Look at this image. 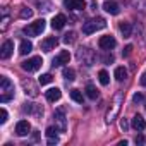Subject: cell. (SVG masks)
<instances>
[{"instance_id":"cb8c5ba5","label":"cell","mask_w":146,"mask_h":146,"mask_svg":"<svg viewBox=\"0 0 146 146\" xmlns=\"http://www.w3.org/2000/svg\"><path fill=\"white\" fill-rule=\"evenodd\" d=\"M113 76H115L117 81H124V79L127 78V70H125V67H117L115 72H113Z\"/></svg>"},{"instance_id":"7a4b0ae2","label":"cell","mask_w":146,"mask_h":146,"mask_svg":"<svg viewBox=\"0 0 146 146\" xmlns=\"http://www.w3.org/2000/svg\"><path fill=\"white\" fill-rule=\"evenodd\" d=\"M105 28H107V23H105V19H102V17L83 23V33H84V35H93L95 31L105 29Z\"/></svg>"},{"instance_id":"484cf974","label":"cell","mask_w":146,"mask_h":146,"mask_svg":"<svg viewBox=\"0 0 146 146\" xmlns=\"http://www.w3.org/2000/svg\"><path fill=\"white\" fill-rule=\"evenodd\" d=\"M86 95H88V98L96 100V98H98V90H96L93 84H88V86H86Z\"/></svg>"},{"instance_id":"7402d4cb","label":"cell","mask_w":146,"mask_h":146,"mask_svg":"<svg viewBox=\"0 0 146 146\" xmlns=\"http://www.w3.org/2000/svg\"><path fill=\"white\" fill-rule=\"evenodd\" d=\"M119 29H120V33L124 35V38H131V33H132V28H131V24H129V23H120V26H119Z\"/></svg>"},{"instance_id":"52a82bcc","label":"cell","mask_w":146,"mask_h":146,"mask_svg":"<svg viewBox=\"0 0 146 146\" xmlns=\"http://www.w3.org/2000/svg\"><path fill=\"white\" fill-rule=\"evenodd\" d=\"M120 102H122V95H117L115 100H113V107H112V110H108V113H107V122H112V120L115 119V115H117L119 110H120Z\"/></svg>"},{"instance_id":"e0dca14e","label":"cell","mask_w":146,"mask_h":146,"mask_svg":"<svg viewBox=\"0 0 146 146\" xmlns=\"http://www.w3.org/2000/svg\"><path fill=\"white\" fill-rule=\"evenodd\" d=\"M45 96H46V100H48L50 103H53V102L60 100V96H62V91H60L58 88H50V90L45 93Z\"/></svg>"},{"instance_id":"9c48e42d","label":"cell","mask_w":146,"mask_h":146,"mask_svg":"<svg viewBox=\"0 0 146 146\" xmlns=\"http://www.w3.org/2000/svg\"><path fill=\"white\" fill-rule=\"evenodd\" d=\"M69 60H70V53H69L67 50H62V52L53 58L52 65H53V67H60V65H64V64H69Z\"/></svg>"},{"instance_id":"30bf717a","label":"cell","mask_w":146,"mask_h":146,"mask_svg":"<svg viewBox=\"0 0 146 146\" xmlns=\"http://www.w3.org/2000/svg\"><path fill=\"white\" fill-rule=\"evenodd\" d=\"M64 5L70 11H83L86 7L84 0H64Z\"/></svg>"},{"instance_id":"ba28073f","label":"cell","mask_w":146,"mask_h":146,"mask_svg":"<svg viewBox=\"0 0 146 146\" xmlns=\"http://www.w3.org/2000/svg\"><path fill=\"white\" fill-rule=\"evenodd\" d=\"M98 45H100L102 50H112V48H115L117 41H115L113 36H102V38L98 40Z\"/></svg>"},{"instance_id":"6da1fadb","label":"cell","mask_w":146,"mask_h":146,"mask_svg":"<svg viewBox=\"0 0 146 146\" xmlns=\"http://www.w3.org/2000/svg\"><path fill=\"white\" fill-rule=\"evenodd\" d=\"M12 98H14V84L11 83L9 78H2L0 79V102L5 103Z\"/></svg>"},{"instance_id":"83f0119b","label":"cell","mask_w":146,"mask_h":146,"mask_svg":"<svg viewBox=\"0 0 146 146\" xmlns=\"http://www.w3.org/2000/svg\"><path fill=\"white\" fill-rule=\"evenodd\" d=\"M40 84L43 86V84H50L52 81H53V78H52V74H43V76H40Z\"/></svg>"},{"instance_id":"d6a6232c","label":"cell","mask_w":146,"mask_h":146,"mask_svg":"<svg viewBox=\"0 0 146 146\" xmlns=\"http://www.w3.org/2000/svg\"><path fill=\"white\" fill-rule=\"evenodd\" d=\"M131 53H132V45H127V46L124 48V52H122V55H124V57H129Z\"/></svg>"},{"instance_id":"3957f363","label":"cell","mask_w":146,"mask_h":146,"mask_svg":"<svg viewBox=\"0 0 146 146\" xmlns=\"http://www.w3.org/2000/svg\"><path fill=\"white\" fill-rule=\"evenodd\" d=\"M45 26H46L45 19H38V21L31 23L29 26H26V28L23 29V33H24V35H28V36H38V35H41V33H43Z\"/></svg>"},{"instance_id":"8d00e7d4","label":"cell","mask_w":146,"mask_h":146,"mask_svg":"<svg viewBox=\"0 0 146 146\" xmlns=\"http://www.w3.org/2000/svg\"><path fill=\"white\" fill-rule=\"evenodd\" d=\"M103 62H113V55H107V57L103 58Z\"/></svg>"},{"instance_id":"d6986e66","label":"cell","mask_w":146,"mask_h":146,"mask_svg":"<svg viewBox=\"0 0 146 146\" xmlns=\"http://www.w3.org/2000/svg\"><path fill=\"white\" fill-rule=\"evenodd\" d=\"M24 112H28V113H35L36 117H41V115H43V108H41L40 105H35V103H28V105L24 107Z\"/></svg>"},{"instance_id":"f546056e","label":"cell","mask_w":146,"mask_h":146,"mask_svg":"<svg viewBox=\"0 0 146 146\" xmlns=\"http://www.w3.org/2000/svg\"><path fill=\"white\" fill-rule=\"evenodd\" d=\"M74 40H76V35H74V33H67V35H65V38H64V43H67V45H69V43H72Z\"/></svg>"},{"instance_id":"4316f807","label":"cell","mask_w":146,"mask_h":146,"mask_svg":"<svg viewBox=\"0 0 146 146\" xmlns=\"http://www.w3.org/2000/svg\"><path fill=\"white\" fill-rule=\"evenodd\" d=\"M70 98L76 103H83V93L79 90H70Z\"/></svg>"},{"instance_id":"2e32d148","label":"cell","mask_w":146,"mask_h":146,"mask_svg":"<svg viewBox=\"0 0 146 146\" xmlns=\"http://www.w3.org/2000/svg\"><path fill=\"white\" fill-rule=\"evenodd\" d=\"M65 23H67V17H65L64 14H57V16L52 19V28H53V29H62V28L65 26Z\"/></svg>"},{"instance_id":"1f68e13d","label":"cell","mask_w":146,"mask_h":146,"mask_svg":"<svg viewBox=\"0 0 146 146\" xmlns=\"http://www.w3.org/2000/svg\"><path fill=\"white\" fill-rule=\"evenodd\" d=\"M0 122H7V110L5 108H2V110H0Z\"/></svg>"},{"instance_id":"e575fe53","label":"cell","mask_w":146,"mask_h":146,"mask_svg":"<svg viewBox=\"0 0 146 146\" xmlns=\"http://www.w3.org/2000/svg\"><path fill=\"white\" fill-rule=\"evenodd\" d=\"M139 83H141L143 86H146V72H143V74H141V79H139Z\"/></svg>"},{"instance_id":"44dd1931","label":"cell","mask_w":146,"mask_h":146,"mask_svg":"<svg viewBox=\"0 0 146 146\" xmlns=\"http://www.w3.org/2000/svg\"><path fill=\"white\" fill-rule=\"evenodd\" d=\"M31 50H33V43L31 41H28V40L21 41V45H19V53L21 55H28Z\"/></svg>"},{"instance_id":"8fae6325","label":"cell","mask_w":146,"mask_h":146,"mask_svg":"<svg viewBox=\"0 0 146 146\" xmlns=\"http://www.w3.org/2000/svg\"><path fill=\"white\" fill-rule=\"evenodd\" d=\"M29 131H31V125H29V122L28 120H19L17 122V125H16V134L17 136H28L29 134Z\"/></svg>"},{"instance_id":"5b68a950","label":"cell","mask_w":146,"mask_h":146,"mask_svg":"<svg viewBox=\"0 0 146 146\" xmlns=\"http://www.w3.org/2000/svg\"><path fill=\"white\" fill-rule=\"evenodd\" d=\"M41 64H43L41 57H31V58H28V60L23 62V69L26 72H35V70H38L41 67Z\"/></svg>"},{"instance_id":"d590c367","label":"cell","mask_w":146,"mask_h":146,"mask_svg":"<svg viewBox=\"0 0 146 146\" xmlns=\"http://www.w3.org/2000/svg\"><path fill=\"white\" fill-rule=\"evenodd\" d=\"M134 141H136V144H143V143H144V137H143V136H136Z\"/></svg>"},{"instance_id":"f1b7e54d","label":"cell","mask_w":146,"mask_h":146,"mask_svg":"<svg viewBox=\"0 0 146 146\" xmlns=\"http://www.w3.org/2000/svg\"><path fill=\"white\" fill-rule=\"evenodd\" d=\"M31 16H33V11H31V9H28V7H24V9L21 11V17H23V19H29Z\"/></svg>"},{"instance_id":"d4e9b609","label":"cell","mask_w":146,"mask_h":146,"mask_svg":"<svg viewBox=\"0 0 146 146\" xmlns=\"http://www.w3.org/2000/svg\"><path fill=\"white\" fill-rule=\"evenodd\" d=\"M98 79H100V84L107 86V84L110 83V76H108V72H107V70H100V72H98Z\"/></svg>"},{"instance_id":"5bb4252c","label":"cell","mask_w":146,"mask_h":146,"mask_svg":"<svg viewBox=\"0 0 146 146\" xmlns=\"http://www.w3.org/2000/svg\"><path fill=\"white\" fill-rule=\"evenodd\" d=\"M57 132H58V127H46L45 136L48 137V144H57V143H58Z\"/></svg>"},{"instance_id":"836d02e7","label":"cell","mask_w":146,"mask_h":146,"mask_svg":"<svg viewBox=\"0 0 146 146\" xmlns=\"http://www.w3.org/2000/svg\"><path fill=\"white\" fill-rule=\"evenodd\" d=\"M120 129H122V131H127V129H129V124H127V120H125V119H122V120H120Z\"/></svg>"},{"instance_id":"7c38bea8","label":"cell","mask_w":146,"mask_h":146,"mask_svg":"<svg viewBox=\"0 0 146 146\" xmlns=\"http://www.w3.org/2000/svg\"><path fill=\"white\" fill-rule=\"evenodd\" d=\"M57 45H58V40H57L55 36H50V38H45V40L41 41V50H43V52H52Z\"/></svg>"},{"instance_id":"277c9868","label":"cell","mask_w":146,"mask_h":146,"mask_svg":"<svg viewBox=\"0 0 146 146\" xmlns=\"http://www.w3.org/2000/svg\"><path fill=\"white\" fill-rule=\"evenodd\" d=\"M78 58L84 64V65H93L95 64V60H96V55L93 53V50H90V48H81V50H78Z\"/></svg>"},{"instance_id":"8992f818","label":"cell","mask_w":146,"mask_h":146,"mask_svg":"<svg viewBox=\"0 0 146 146\" xmlns=\"http://www.w3.org/2000/svg\"><path fill=\"white\" fill-rule=\"evenodd\" d=\"M53 119L57 122V127L60 132H65L67 129V120H65V115H64V108H57L55 113H53Z\"/></svg>"},{"instance_id":"9a60e30c","label":"cell","mask_w":146,"mask_h":146,"mask_svg":"<svg viewBox=\"0 0 146 146\" xmlns=\"http://www.w3.org/2000/svg\"><path fill=\"white\" fill-rule=\"evenodd\" d=\"M103 9H105L108 14H112V16H117V14L120 12L119 4H117V2H112V0H107V2L103 4Z\"/></svg>"},{"instance_id":"ac0fdd59","label":"cell","mask_w":146,"mask_h":146,"mask_svg":"<svg viewBox=\"0 0 146 146\" xmlns=\"http://www.w3.org/2000/svg\"><path fill=\"white\" fill-rule=\"evenodd\" d=\"M132 127H134L136 131H144V129H146V120L143 119V115L136 113V115L132 117Z\"/></svg>"},{"instance_id":"4fadbf2b","label":"cell","mask_w":146,"mask_h":146,"mask_svg":"<svg viewBox=\"0 0 146 146\" xmlns=\"http://www.w3.org/2000/svg\"><path fill=\"white\" fill-rule=\"evenodd\" d=\"M12 52H14V43H12L11 40L4 41L2 48H0V57H2V58H9V57L12 55Z\"/></svg>"},{"instance_id":"ffe728a7","label":"cell","mask_w":146,"mask_h":146,"mask_svg":"<svg viewBox=\"0 0 146 146\" xmlns=\"http://www.w3.org/2000/svg\"><path fill=\"white\" fill-rule=\"evenodd\" d=\"M129 4H131L136 11L146 14V0H129Z\"/></svg>"},{"instance_id":"4dcf8cb0","label":"cell","mask_w":146,"mask_h":146,"mask_svg":"<svg viewBox=\"0 0 146 146\" xmlns=\"http://www.w3.org/2000/svg\"><path fill=\"white\" fill-rule=\"evenodd\" d=\"M132 102H134V103H141V102H144V96H143L141 93H136V95L132 96Z\"/></svg>"},{"instance_id":"603a6c76","label":"cell","mask_w":146,"mask_h":146,"mask_svg":"<svg viewBox=\"0 0 146 146\" xmlns=\"http://www.w3.org/2000/svg\"><path fill=\"white\" fill-rule=\"evenodd\" d=\"M62 76H64V79H67V81H74V79H76V72H74V69L65 67V69L62 70Z\"/></svg>"}]
</instances>
